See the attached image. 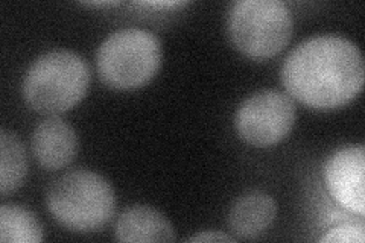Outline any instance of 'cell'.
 I'll use <instances>...</instances> for the list:
<instances>
[{"label":"cell","mask_w":365,"mask_h":243,"mask_svg":"<svg viewBox=\"0 0 365 243\" xmlns=\"http://www.w3.org/2000/svg\"><path fill=\"white\" fill-rule=\"evenodd\" d=\"M365 64L358 46L326 33L300 43L282 67L288 95L317 110L344 107L364 87Z\"/></svg>","instance_id":"1"},{"label":"cell","mask_w":365,"mask_h":243,"mask_svg":"<svg viewBox=\"0 0 365 243\" xmlns=\"http://www.w3.org/2000/svg\"><path fill=\"white\" fill-rule=\"evenodd\" d=\"M49 213L75 233H96L116 213L111 182L88 169H75L56 178L46 193Z\"/></svg>","instance_id":"2"},{"label":"cell","mask_w":365,"mask_h":243,"mask_svg":"<svg viewBox=\"0 0 365 243\" xmlns=\"http://www.w3.org/2000/svg\"><path fill=\"white\" fill-rule=\"evenodd\" d=\"M90 79V68L83 56L71 51L46 52L28 67L21 95L34 111L58 115L86 98Z\"/></svg>","instance_id":"3"},{"label":"cell","mask_w":365,"mask_h":243,"mask_svg":"<svg viewBox=\"0 0 365 243\" xmlns=\"http://www.w3.org/2000/svg\"><path fill=\"white\" fill-rule=\"evenodd\" d=\"M162 41L140 28H125L102 41L96 52V71L102 83L114 90L146 86L162 67Z\"/></svg>","instance_id":"4"},{"label":"cell","mask_w":365,"mask_h":243,"mask_svg":"<svg viewBox=\"0 0 365 243\" xmlns=\"http://www.w3.org/2000/svg\"><path fill=\"white\" fill-rule=\"evenodd\" d=\"M227 31L239 52L264 61L289 44L294 20L287 4L280 0H239L228 13Z\"/></svg>","instance_id":"5"},{"label":"cell","mask_w":365,"mask_h":243,"mask_svg":"<svg viewBox=\"0 0 365 243\" xmlns=\"http://www.w3.org/2000/svg\"><path fill=\"white\" fill-rule=\"evenodd\" d=\"M295 105L279 90H260L239 105L235 126L244 142L267 148L282 142L292 131Z\"/></svg>","instance_id":"6"},{"label":"cell","mask_w":365,"mask_h":243,"mask_svg":"<svg viewBox=\"0 0 365 243\" xmlns=\"http://www.w3.org/2000/svg\"><path fill=\"white\" fill-rule=\"evenodd\" d=\"M365 146L342 148L330 155L324 166V181L334 200L358 216L365 213L364 195Z\"/></svg>","instance_id":"7"},{"label":"cell","mask_w":365,"mask_h":243,"mask_svg":"<svg viewBox=\"0 0 365 243\" xmlns=\"http://www.w3.org/2000/svg\"><path fill=\"white\" fill-rule=\"evenodd\" d=\"M31 148L40 166L48 170H58L76 158L79 140L71 125L52 115L34 128Z\"/></svg>","instance_id":"8"},{"label":"cell","mask_w":365,"mask_h":243,"mask_svg":"<svg viewBox=\"0 0 365 243\" xmlns=\"http://www.w3.org/2000/svg\"><path fill=\"white\" fill-rule=\"evenodd\" d=\"M276 214L277 204L269 193L250 190L232 204L227 224L237 239H257L272 225Z\"/></svg>","instance_id":"9"},{"label":"cell","mask_w":365,"mask_h":243,"mask_svg":"<svg viewBox=\"0 0 365 243\" xmlns=\"http://www.w3.org/2000/svg\"><path fill=\"white\" fill-rule=\"evenodd\" d=\"M116 239L128 243L175 242L177 234L169 219L151 205L135 204L125 208L116 222Z\"/></svg>","instance_id":"10"},{"label":"cell","mask_w":365,"mask_h":243,"mask_svg":"<svg viewBox=\"0 0 365 243\" xmlns=\"http://www.w3.org/2000/svg\"><path fill=\"white\" fill-rule=\"evenodd\" d=\"M28 175V157L20 138L8 130L0 133V193L17 190Z\"/></svg>","instance_id":"11"},{"label":"cell","mask_w":365,"mask_h":243,"mask_svg":"<svg viewBox=\"0 0 365 243\" xmlns=\"http://www.w3.org/2000/svg\"><path fill=\"white\" fill-rule=\"evenodd\" d=\"M43 227L26 207L5 204L0 207V240L4 243H40Z\"/></svg>","instance_id":"12"},{"label":"cell","mask_w":365,"mask_h":243,"mask_svg":"<svg viewBox=\"0 0 365 243\" xmlns=\"http://www.w3.org/2000/svg\"><path fill=\"white\" fill-rule=\"evenodd\" d=\"M365 227L364 222L356 224H342L332 229H329L324 236L319 237L322 243L346 242V243H364Z\"/></svg>","instance_id":"13"},{"label":"cell","mask_w":365,"mask_h":243,"mask_svg":"<svg viewBox=\"0 0 365 243\" xmlns=\"http://www.w3.org/2000/svg\"><path fill=\"white\" fill-rule=\"evenodd\" d=\"M190 243H218V242H227V243H233L236 242V237L227 236L224 233H220V231H201L198 234H193L192 237L187 239Z\"/></svg>","instance_id":"14"},{"label":"cell","mask_w":365,"mask_h":243,"mask_svg":"<svg viewBox=\"0 0 365 243\" xmlns=\"http://www.w3.org/2000/svg\"><path fill=\"white\" fill-rule=\"evenodd\" d=\"M145 6H154V8H174V6H182L186 5L185 2H146L142 4Z\"/></svg>","instance_id":"15"}]
</instances>
